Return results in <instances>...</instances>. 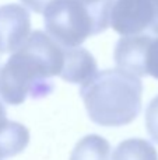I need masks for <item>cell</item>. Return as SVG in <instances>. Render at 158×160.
I'll return each instance as SVG.
<instances>
[{
	"label": "cell",
	"instance_id": "cell-2",
	"mask_svg": "<svg viewBox=\"0 0 158 160\" xmlns=\"http://www.w3.org/2000/svg\"><path fill=\"white\" fill-rule=\"evenodd\" d=\"M86 110L101 127H123L142 111L143 82L122 69L97 72L80 88Z\"/></svg>",
	"mask_w": 158,
	"mask_h": 160
},
{
	"label": "cell",
	"instance_id": "cell-11",
	"mask_svg": "<svg viewBox=\"0 0 158 160\" xmlns=\"http://www.w3.org/2000/svg\"><path fill=\"white\" fill-rule=\"evenodd\" d=\"M146 128L156 143H158V96H156L146 110Z\"/></svg>",
	"mask_w": 158,
	"mask_h": 160
},
{
	"label": "cell",
	"instance_id": "cell-12",
	"mask_svg": "<svg viewBox=\"0 0 158 160\" xmlns=\"http://www.w3.org/2000/svg\"><path fill=\"white\" fill-rule=\"evenodd\" d=\"M21 2L27 8L41 14L46 10V7L50 4V3L56 2V0H21Z\"/></svg>",
	"mask_w": 158,
	"mask_h": 160
},
{
	"label": "cell",
	"instance_id": "cell-4",
	"mask_svg": "<svg viewBox=\"0 0 158 160\" xmlns=\"http://www.w3.org/2000/svg\"><path fill=\"white\" fill-rule=\"evenodd\" d=\"M114 59L118 69L137 78L158 79V37L147 34L122 37L115 47Z\"/></svg>",
	"mask_w": 158,
	"mask_h": 160
},
{
	"label": "cell",
	"instance_id": "cell-3",
	"mask_svg": "<svg viewBox=\"0 0 158 160\" xmlns=\"http://www.w3.org/2000/svg\"><path fill=\"white\" fill-rule=\"evenodd\" d=\"M114 0H56L44 11L46 34L64 48H77L111 25Z\"/></svg>",
	"mask_w": 158,
	"mask_h": 160
},
{
	"label": "cell",
	"instance_id": "cell-5",
	"mask_svg": "<svg viewBox=\"0 0 158 160\" xmlns=\"http://www.w3.org/2000/svg\"><path fill=\"white\" fill-rule=\"evenodd\" d=\"M111 25L123 37L146 31L158 37V0H115Z\"/></svg>",
	"mask_w": 158,
	"mask_h": 160
},
{
	"label": "cell",
	"instance_id": "cell-13",
	"mask_svg": "<svg viewBox=\"0 0 158 160\" xmlns=\"http://www.w3.org/2000/svg\"><path fill=\"white\" fill-rule=\"evenodd\" d=\"M3 118H6V108L3 105L2 100H0V119H3Z\"/></svg>",
	"mask_w": 158,
	"mask_h": 160
},
{
	"label": "cell",
	"instance_id": "cell-8",
	"mask_svg": "<svg viewBox=\"0 0 158 160\" xmlns=\"http://www.w3.org/2000/svg\"><path fill=\"white\" fill-rule=\"evenodd\" d=\"M30 143V131L25 125L7 118L0 119V159L20 155Z\"/></svg>",
	"mask_w": 158,
	"mask_h": 160
},
{
	"label": "cell",
	"instance_id": "cell-7",
	"mask_svg": "<svg viewBox=\"0 0 158 160\" xmlns=\"http://www.w3.org/2000/svg\"><path fill=\"white\" fill-rule=\"evenodd\" d=\"M95 73L97 61L86 48H64V63L60 73L64 82L83 86Z\"/></svg>",
	"mask_w": 158,
	"mask_h": 160
},
{
	"label": "cell",
	"instance_id": "cell-1",
	"mask_svg": "<svg viewBox=\"0 0 158 160\" xmlns=\"http://www.w3.org/2000/svg\"><path fill=\"white\" fill-rule=\"evenodd\" d=\"M64 48L41 30L32 31L27 41L0 68V97L6 104L20 105L28 98H41L53 91V78L60 76Z\"/></svg>",
	"mask_w": 158,
	"mask_h": 160
},
{
	"label": "cell",
	"instance_id": "cell-10",
	"mask_svg": "<svg viewBox=\"0 0 158 160\" xmlns=\"http://www.w3.org/2000/svg\"><path fill=\"white\" fill-rule=\"evenodd\" d=\"M112 160H158V153L146 139L130 138L115 148Z\"/></svg>",
	"mask_w": 158,
	"mask_h": 160
},
{
	"label": "cell",
	"instance_id": "cell-6",
	"mask_svg": "<svg viewBox=\"0 0 158 160\" xmlns=\"http://www.w3.org/2000/svg\"><path fill=\"white\" fill-rule=\"evenodd\" d=\"M31 34V17L21 4L0 7V53L16 52Z\"/></svg>",
	"mask_w": 158,
	"mask_h": 160
},
{
	"label": "cell",
	"instance_id": "cell-9",
	"mask_svg": "<svg viewBox=\"0 0 158 160\" xmlns=\"http://www.w3.org/2000/svg\"><path fill=\"white\" fill-rule=\"evenodd\" d=\"M111 145L100 135H86L76 143L70 160H109Z\"/></svg>",
	"mask_w": 158,
	"mask_h": 160
}]
</instances>
